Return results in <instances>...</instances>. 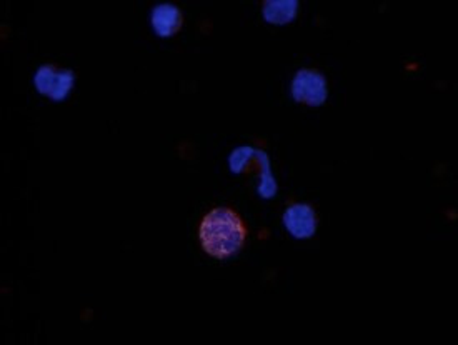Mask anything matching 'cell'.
Segmentation results:
<instances>
[{"mask_svg":"<svg viewBox=\"0 0 458 345\" xmlns=\"http://www.w3.org/2000/svg\"><path fill=\"white\" fill-rule=\"evenodd\" d=\"M247 235L244 218L229 207L210 211L202 218L199 229L203 250L217 259H227L237 254L244 247Z\"/></svg>","mask_w":458,"mask_h":345,"instance_id":"1","label":"cell"},{"mask_svg":"<svg viewBox=\"0 0 458 345\" xmlns=\"http://www.w3.org/2000/svg\"><path fill=\"white\" fill-rule=\"evenodd\" d=\"M294 99L309 105H320L327 99V80L325 77L312 69H303L295 73L292 84Z\"/></svg>","mask_w":458,"mask_h":345,"instance_id":"2","label":"cell"},{"mask_svg":"<svg viewBox=\"0 0 458 345\" xmlns=\"http://www.w3.org/2000/svg\"><path fill=\"white\" fill-rule=\"evenodd\" d=\"M73 86V73L65 69H58L56 65H43L35 75L37 90L56 101L67 97Z\"/></svg>","mask_w":458,"mask_h":345,"instance_id":"3","label":"cell"},{"mask_svg":"<svg viewBox=\"0 0 458 345\" xmlns=\"http://www.w3.org/2000/svg\"><path fill=\"white\" fill-rule=\"evenodd\" d=\"M284 224L286 230L297 239L312 237L317 229L316 211L305 203H294L284 214Z\"/></svg>","mask_w":458,"mask_h":345,"instance_id":"4","label":"cell"},{"mask_svg":"<svg viewBox=\"0 0 458 345\" xmlns=\"http://www.w3.org/2000/svg\"><path fill=\"white\" fill-rule=\"evenodd\" d=\"M184 15L172 4H160L152 11V26L162 37H169L182 29Z\"/></svg>","mask_w":458,"mask_h":345,"instance_id":"5","label":"cell"},{"mask_svg":"<svg viewBox=\"0 0 458 345\" xmlns=\"http://www.w3.org/2000/svg\"><path fill=\"white\" fill-rule=\"evenodd\" d=\"M299 4L294 0H280V2H265L263 15L272 24H286L297 14Z\"/></svg>","mask_w":458,"mask_h":345,"instance_id":"6","label":"cell"}]
</instances>
